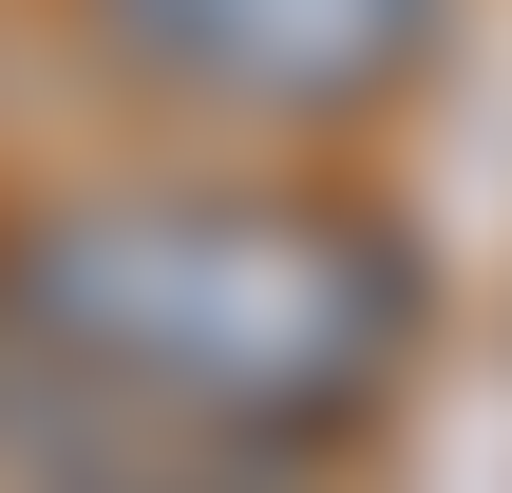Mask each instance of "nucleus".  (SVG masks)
I'll use <instances>...</instances> for the list:
<instances>
[{
    "label": "nucleus",
    "instance_id": "1",
    "mask_svg": "<svg viewBox=\"0 0 512 493\" xmlns=\"http://www.w3.org/2000/svg\"><path fill=\"white\" fill-rule=\"evenodd\" d=\"M0 342L76 361L114 399H171L209 437L323 456L418 361V247L342 190H247V171L57 190L0 228Z\"/></svg>",
    "mask_w": 512,
    "mask_h": 493
},
{
    "label": "nucleus",
    "instance_id": "2",
    "mask_svg": "<svg viewBox=\"0 0 512 493\" xmlns=\"http://www.w3.org/2000/svg\"><path fill=\"white\" fill-rule=\"evenodd\" d=\"M95 57L209 133H361L437 76L456 0H76Z\"/></svg>",
    "mask_w": 512,
    "mask_h": 493
},
{
    "label": "nucleus",
    "instance_id": "3",
    "mask_svg": "<svg viewBox=\"0 0 512 493\" xmlns=\"http://www.w3.org/2000/svg\"><path fill=\"white\" fill-rule=\"evenodd\" d=\"M0 493H304V456L209 437V418H171V399H114V380L0 342Z\"/></svg>",
    "mask_w": 512,
    "mask_h": 493
}]
</instances>
